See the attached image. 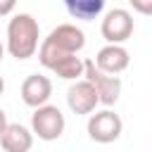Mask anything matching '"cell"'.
Instances as JSON below:
<instances>
[{"label": "cell", "mask_w": 152, "mask_h": 152, "mask_svg": "<svg viewBox=\"0 0 152 152\" xmlns=\"http://www.w3.org/2000/svg\"><path fill=\"white\" fill-rule=\"evenodd\" d=\"M50 95H52V81L48 76L31 74V76L24 78V83H21V100H24V104L38 109V107L48 104Z\"/></svg>", "instance_id": "obj_7"}, {"label": "cell", "mask_w": 152, "mask_h": 152, "mask_svg": "<svg viewBox=\"0 0 152 152\" xmlns=\"http://www.w3.org/2000/svg\"><path fill=\"white\" fill-rule=\"evenodd\" d=\"M66 104L74 114H93L95 107L100 104V97H97V90L86 78H78L66 90Z\"/></svg>", "instance_id": "obj_6"}, {"label": "cell", "mask_w": 152, "mask_h": 152, "mask_svg": "<svg viewBox=\"0 0 152 152\" xmlns=\"http://www.w3.org/2000/svg\"><path fill=\"white\" fill-rule=\"evenodd\" d=\"M128 2L135 12H140L145 17H152V0H128Z\"/></svg>", "instance_id": "obj_12"}, {"label": "cell", "mask_w": 152, "mask_h": 152, "mask_svg": "<svg viewBox=\"0 0 152 152\" xmlns=\"http://www.w3.org/2000/svg\"><path fill=\"white\" fill-rule=\"evenodd\" d=\"M2 90H5V81H2V76H0V95H2Z\"/></svg>", "instance_id": "obj_16"}, {"label": "cell", "mask_w": 152, "mask_h": 152, "mask_svg": "<svg viewBox=\"0 0 152 152\" xmlns=\"http://www.w3.org/2000/svg\"><path fill=\"white\" fill-rule=\"evenodd\" d=\"M95 64H97V69H102L104 74L116 76V74H121V71L128 69L131 55H128V50H126L124 45H109V43H107V45L95 55Z\"/></svg>", "instance_id": "obj_8"}, {"label": "cell", "mask_w": 152, "mask_h": 152, "mask_svg": "<svg viewBox=\"0 0 152 152\" xmlns=\"http://www.w3.org/2000/svg\"><path fill=\"white\" fill-rule=\"evenodd\" d=\"M14 5H17V0H0V17H7V14H12Z\"/></svg>", "instance_id": "obj_13"}, {"label": "cell", "mask_w": 152, "mask_h": 152, "mask_svg": "<svg viewBox=\"0 0 152 152\" xmlns=\"http://www.w3.org/2000/svg\"><path fill=\"white\" fill-rule=\"evenodd\" d=\"M100 33L102 38L109 43V45H121L126 43L131 36H133V17L128 10L124 7H114L104 14L102 19V26H100Z\"/></svg>", "instance_id": "obj_4"}, {"label": "cell", "mask_w": 152, "mask_h": 152, "mask_svg": "<svg viewBox=\"0 0 152 152\" xmlns=\"http://www.w3.org/2000/svg\"><path fill=\"white\" fill-rule=\"evenodd\" d=\"M7 126H10V121H7V114L0 109V135L5 133V128H7Z\"/></svg>", "instance_id": "obj_14"}, {"label": "cell", "mask_w": 152, "mask_h": 152, "mask_svg": "<svg viewBox=\"0 0 152 152\" xmlns=\"http://www.w3.org/2000/svg\"><path fill=\"white\" fill-rule=\"evenodd\" d=\"M0 145L5 152H28L33 147V131L21 124H10L0 135Z\"/></svg>", "instance_id": "obj_10"}, {"label": "cell", "mask_w": 152, "mask_h": 152, "mask_svg": "<svg viewBox=\"0 0 152 152\" xmlns=\"http://www.w3.org/2000/svg\"><path fill=\"white\" fill-rule=\"evenodd\" d=\"M2 57H5V45L0 43V62H2Z\"/></svg>", "instance_id": "obj_15"}, {"label": "cell", "mask_w": 152, "mask_h": 152, "mask_svg": "<svg viewBox=\"0 0 152 152\" xmlns=\"http://www.w3.org/2000/svg\"><path fill=\"white\" fill-rule=\"evenodd\" d=\"M86 69H83V78L97 90V97H100V104L104 107H112L119 95H121V78L119 76H112V74H104L102 69H97L95 59H83Z\"/></svg>", "instance_id": "obj_2"}, {"label": "cell", "mask_w": 152, "mask_h": 152, "mask_svg": "<svg viewBox=\"0 0 152 152\" xmlns=\"http://www.w3.org/2000/svg\"><path fill=\"white\" fill-rule=\"evenodd\" d=\"M107 0H64L66 12L74 19H83V21H93L102 14Z\"/></svg>", "instance_id": "obj_11"}, {"label": "cell", "mask_w": 152, "mask_h": 152, "mask_svg": "<svg viewBox=\"0 0 152 152\" xmlns=\"http://www.w3.org/2000/svg\"><path fill=\"white\" fill-rule=\"evenodd\" d=\"M38 38H40V26L38 21L21 12V14H14L7 24V52L17 59H28L36 55V50L40 48L38 45Z\"/></svg>", "instance_id": "obj_1"}, {"label": "cell", "mask_w": 152, "mask_h": 152, "mask_svg": "<svg viewBox=\"0 0 152 152\" xmlns=\"http://www.w3.org/2000/svg\"><path fill=\"white\" fill-rule=\"evenodd\" d=\"M124 131V124H121V116L112 109H102V112H95L90 114L88 119V135L90 140L100 142V145H107V142H114Z\"/></svg>", "instance_id": "obj_5"}, {"label": "cell", "mask_w": 152, "mask_h": 152, "mask_svg": "<svg viewBox=\"0 0 152 152\" xmlns=\"http://www.w3.org/2000/svg\"><path fill=\"white\" fill-rule=\"evenodd\" d=\"M45 40H50L52 45H57V48H62L66 52H74V55H78L83 50V45H86V36H83V31L76 24H59V26H55L48 33Z\"/></svg>", "instance_id": "obj_9"}, {"label": "cell", "mask_w": 152, "mask_h": 152, "mask_svg": "<svg viewBox=\"0 0 152 152\" xmlns=\"http://www.w3.org/2000/svg\"><path fill=\"white\" fill-rule=\"evenodd\" d=\"M64 126H66L64 114L55 104H43L31 114V131H33V135H38L45 142L57 140L64 133Z\"/></svg>", "instance_id": "obj_3"}]
</instances>
